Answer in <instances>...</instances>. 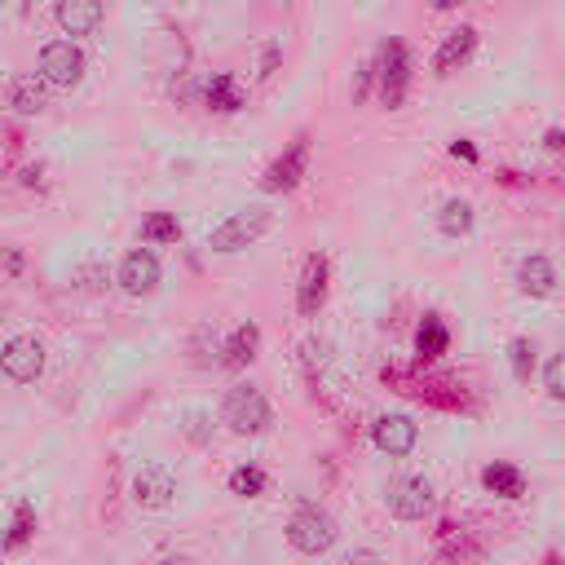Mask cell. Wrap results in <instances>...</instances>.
I'll use <instances>...</instances> for the list:
<instances>
[{
    "label": "cell",
    "mask_w": 565,
    "mask_h": 565,
    "mask_svg": "<svg viewBox=\"0 0 565 565\" xmlns=\"http://www.w3.org/2000/svg\"><path fill=\"white\" fill-rule=\"evenodd\" d=\"M371 75H375V97L384 102V110H402L415 84V57L411 44L402 35H384L371 53Z\"/></svg>",
    "instance_id": "obj_1"
},
{
    "label": "cell",
    "mask_w": 565,
    "mask_h": 565,
    "mask_svg": "<svg viewBox=\"0 0 565 565\" xmlns=\"http://www.w3.org/2000/svg\"><path fill=\"white\" fill-rule=\"evenodd\" d=\"M221 424L234 433V437H260L274 428V406L265 397L260 384L243 380V384H230L225 397H221Z\"/></svg>",
    "instance_id": "obj_2"
},
{
    "label": "cell",
    "mask_w": 565,
    "mask_h": 565,
    "mask_svg": "<svg viewBox=\"0 0 565 565\" xmlns=\"http://www.w3.org/2000/svg\"><path fill=\"white\" fill-rule=\"evenodd\" d=\"M35 75H40L49 88H57V93L79 88L84 75H88V53H84V44H79V40H66V35L44 40V44L35 49Z\"/></svg>",
    "instance_id": "obj_3"
},
{
    "label": "cell",
    "mask_w": 565,
    "mask_h": 565,
    "mask_svg": "<svg viewBox=\"0 0 565 565\" xmlns=\"http://www.w3.org/2000/svg\"><path fill=\"white\" fill-rule=\"evenodd\" d=\"M269 225H274V212H269L265 203L238 207V212H230L221 225L207 230V252H212V256H238V252H247L252 243H260V238L269 234Z\"/></svg>",
    "instance_id": "obj_4"
},
{
    "label": "cell",
    "mask_w": 565,
    "mask_h": 565,
    "mask_svg": "<svg viewBox=\"0 0 565 565\" xmlns=\"http://www.w3.org/2000/svg\"><path fill=\"white\" fill-rule=\"evenodd\" d=\"M282 534H287V543H291L300 556H322V552L335 543V534H340V530H335L331 512H322L318 503L300 499V503L291 508V516H287Z\"/></svg>",
    "instance_id": "obj_5"
},
{
    "label": "cell",
    "mask_w": 565,
    "mask_h": 565,
    "mask_svg": "<svg viewBox=\"0 0 565 565\" xmlns=\"http://www.w3.org/2000/svg\"><path fill=\"white\" fill-rule=\"evenodd\" d=\"M309 159H313V141H309V132H296V137L269 159V168L260 172V190H265V194H287V190H296V185L309 177Z\"/></svg>",
    "instance_id": "obj_6"
},
{
    "label": "cell",
    "mask_w": 565,
    "mask_h": 565,
    "mask_svg": "<svg viewBox=\"0 0 565 565\" xmlns=\"http://www.w3.org/2000/svg\"><path fill=\"white\" fill-rule=\"evenodd\" d=\"M384 384H393L397 393L415 397V402H428V406H441V411H463V388L455 380H437V375H419V371H406V366H388L384 371Z\"/></svg>",
    "instance_id": "obj_7"
},
{
    "label": "cell",
    "mask_w": 565,
    "mask_h": 565,
    "mask_svg": "<svg viewBox=\"0 0 565 565\" xmlns=\"http://www.w3.org/2000/svg\"><path fill=\"white\" fill-rule=\"evenodd\" d=\"M44 362H49V349L35 331H18L0 344V375L9 384H35L44 375Z\"/></svg>",
    "instance_id": "obj_8"
},
{
    "label": "cell",
    "mask_w": 565,
    "mask_h": 565,
    "mask_svg": "<svg viewBox=\"0 0 565 565\" xmlns=\"http://www.w3.org/2000/svg\"><path fill=\"white\" fill-rule=\"evenodd\" d=\"M115 282H119V291L132 296V300L154 296L159 282H163V265H159L154 247H141V243L128 247V252L119 256V265H115Z\"/></svg>",
    "instance_id": "obj_9"
},
{
    "label": "cell",
    "mask_w": 565,
    "mask_h": 565,
    "mask_svg": "<svg viewBox=\"0 0 565 565\" xmlns=\"http://www.w3.org/2000/svg\"><path fill=\"white\" fill-rule=\"evenodd\" d=\"M384 503H388V512H393L397 521H424V516L433 512V503H437V490H433L428 477H419V472H402V477L388 481Z\"/></svg>",
    "instance_id": "obj_10"
},
{
    "label": "cell",
    "mask_w": 565,
    "mask_h": 565,
    "mask_svg": "<svg viewBox=\"0 0 565 565\" xmlns=\"http://www.w3.org/2000/svg\"><path fill=\"white\" fill-rule=\"evenodd\" d=\"M327 291H331V260H327V252H309L296 274V313L318 318L327 305Z\"/></svg>",
    "instance_id": "obj_11"
},
{
    "label": "cell",
    "mask_w": 565,
    "mask_h": 565,
    "mask_svg": "<svg viewBox=\"0 0 565 565\" xmlns=\"http://www.w3.org/2000/svg\"><path fill=\"white\" fill-rule=\"evenodd\" d=\"M256 353H260V322L256 318H243V322H234L221 340H216V366H225V371H247L252 362H256Z\"/></svg>",
    "instance_id": "obj_12"
},
{
    "label": "cell",
    "mask_w": 565,
    "mask_h": 565,
    "mask_svg": "<svg viewBox=\"0 0 565 565\" xmlns=\"http://www.w3.org/2000/svg\"><path fill=\"white\" fill-rule=\"evenodd\" d=\"M128 494H132V503L137 508H168L172 499H177V472L168 468V463H141L137 472H132V481H128Z\"/></svg>",
    "instance_id": "obj_13"
},
{
    "label": "cell",
    "mask_w": 565,
    "mask_h": 565,
    "mask_svg": "<svg viewBox=\"0 0 565 565\" xmlns=\"http://www.w3.org/2000/svg\"><path fill=\"white\" fill-rule=\"evenodd\" d=\"M53 22L66 40H88L106 22V0H53Z\"/></svg>",
    "instance_id": "obj_14"
},
{
    "label": "cell",
    "mask_w": 565,
    "mask_h": 565,
    "mask_svg": "<svg viewBox=\"0 0 565 565\" xmlns=\"http://www.w3.org/2000/svg\"><path fill=\"white\" fill-rule=\"evenodd\" d=\"M199 102L212 115H238L247 106V84L238 79V71H212L199 79Z\"/></svg>",
    "instance_id": "obj_15"
},
{
    "label": "cell",
    "mask_w": 565,
    "mask_h": 565,
    "mask_svg": "<svg viewBox=\"0 0 565 565\" xmlns=\"http://www.w3.org/2000/svg\"><path fill=\"white\" fill-rule=\"evenodd\" d=\"M512 282L521 287V296H530V300H547V296H556L561 274H556V260H552V256H543V252H525V256L516 260V269H512Z\"/></svg>",
    "instance_id": "obj_16"
},
{
    "label": "cell",
    "mask_w": 565,
    "mask_h": 565,
    "mask_svg": "<svg viewBox=\"0 0 565 565\" xmlns=\"http://www.w3.org/2000/svg\"><path fill=\"white\" fill-rule=\"evenodd\" d=\"M371 441L380 455L388 459H406L415 446H419V424L411 415H375L371 424Z\"/></svg>",
    "instance_id": "obj_17"
},
{
    "label": "cell",
    "mask_w": 565,
    "mask_h": 565,
    "mask_svg": "<svg viewBox=\"0 0 565 565\" xmlns=\"http://www.w3.org/2000/svg\"><path fill=\"white\" fill-rule=\"evenodd\" d=\"M477 44H481V35H477V26H468V22L455 26V31H446L441 44H437V53H433V75L446 79V75L463 71V66L477 57Z\"/></svg>",
    "instance_id": "obj_18"
},
{
    "label": "cell",
    "mask_w": 565,
    "mask_h": 565,
    "mask_svg": "<svg viewBox=\"0 0 565 565\" xmlns=\"http://www.w3.org/2000/svg\"><path fill=\"white\" fill-rule=\"evenodd\" d=\"M450 340H455V331H450V322H446L437 309L419 313V322H415V340H411V349H415V366H433V362H441V358L450 353Z\"/></svg>",
    "instance_id": "obj_19"
},
{
    "label": "cell",
    "mask_w": 565,
    "mask_h": 565,
    "mask_svg": "<svg viewBox=\"0 0 565 565\" xmlns=\"http://www.w3.org/2000/svg\"><path fill=\"white\" fill-rule=\"evenodd\" d=\"M49 84L35 75V71H26V75H13L9 84H4V106L13 110V115H22V119H35V115H44L49 110Z\"/></svg>",
    "instance_id": "obj_20"
},
{
    "label": "cell",
    "mask_w": 565,
    "mask_h": 565,
    "mask_svg": "<svg viewBox=\"0 0 565 565\" xmlns=\"http://www.w3.org/2000/svg\"><path fill=\"white\" fill-rule=\"evenodd\" d=\"M481 486H486V494H494V499H521V494H525V472H521L516 463H508V459H490V463L481 468Z\"/></svg>",
    "instance_id": "obj_21"
},
{
    "label": "cell",
    "mask_w": 565,
    "mask_h": 565,
    "mask_svg": "<svg viewBox=\"0 0 565 565\" xmlns=\"http://www.w3.org/2000/svg\"><path fill=\"white\" fill-rule=\"evenodd\" d=\"M472 225H477V212H472L468 199H459V194L441 199V207H437V230H441L446 238H468Z\"/></svg>",
    "instance_id": "obj_22"
},
{
    "label": "cell",
    "mask_w": 565,
    "mask_h": 565,
    "mask_svg": "<svg viewBox=\"0 0 565 565\" xmlns=\"http://www.w3.org/2000/svg\"><path fill=\"white\" fill-rule=\"evenodd\" d=\"M137 238H141V247H172V243L181 238L177 212H150V216L141 221V230H137Z\"/></svg>",
    "instance_id": "obj_23"
},
{
    "label": "cell",
    "mask_w": 565,
    "mask_h": 565,
    "mask_svg": "<svg viewBox=\"0 0 565 565\" xmlns=\"http://www.w3.org/2000/svg\"><path fill=\"white\" fill-rule=\"evenodd\" d=\"M225 486H230V494H238V499H260V494L269 490V472L247 459V463H234V468H230Z\"/></svg>",
    "instance_id": "obj_24"
},
{
    "label": "cell",
    "mask_w": 565,
    "mask_h": 565,
    "mask_svg": "<svg viewBox=\"0 0 565 565\" xmlns=\"http://www.w3.org/2000/svg\"><path fill=\"white\" fill-rule=\"evenodd\" d=\"M437 547H441V561H450V565H468V561L477 556L472 534H468L463 525H450V521L437 530Z\"/></svg>",
    "instance_id": "obj_25"
},
{
    "label": "cell",
    "mask_w": 565,
    "mask_h": 565,
    "mask_svg": "<svg viewBox=\"0 0 565 565\" xmlns=\"http://www.w3.org/2000/svg\"><path fill=\"white\" fill-rule=\"evenodd\" d=\"M212 433H216V424H212V411H203V406H190V411H181V437H185L190 446H212Z\"/></svg>",
    "instance_id": "obj_26"
},
{
    "label": "cell",
    "mask_w": 565,
    "mask_h": 565,
    "mask_svg": "<svg viewBox=\"0 0 565 565\" xmlns=\"http://www.w3.org/2000/svg\"><path fill=\"white\" fill-rule=\"evenodd\" d=\"M508 366H512V380L525 384L530 371H534V340L530 335H512L508 340Z\"/></svg>",
    "instance_id": "obj_27"
},
{
    "label": "cell",
    "mask_w": 565,
    "mask_h": 565,
    "mask_svg": "<svg viewBox=\"0 0 565 565\" xmlns=\"http://www.w3.org/2000/svg\"><path fill=\"white\" fill-rule=\"evenodd\" d=\"M35 530V508L31 503H18L13 508V521H9V534H4V547H22Z\"/></svg>",
    "instance_id": "obj_28"
},
{
    "label": "cell",
    "mask_w": 565,
    "mask_h": 565,
    "mask_svg": "<svg viewBox=\"0 0 565 565\" xmlns=\"http://www.w3.org/2000/svg\"><path fill=\"white\" fill-rule=\"evenodd\" d=\"M543 388H547V397H552V402H561V406H565V353H556V358L543 366Z\"/></svg>",
    "instance_id": "obj_29"
},
{
    "label": "cell",
    "mask_w": 565,
    "mask_h": 565,
    "mask_svg": "<svg viewBox=\"0 0 565 565\" xmlns=\"http://www.w3.org/2000/svg\"><path fill=\"white\" fill-rule=\"evenodd\" d=\"M278 57H282V44H265V49H260V71H256V75H260V79H269V75H274V66H278Z\"/></svg>",
    "instance_id": "obj_30"
},
{
    "label": "cell",
    "mask_w": 565,
    "mask_h": 565,
    "mask_svg": "<svg viewBox=\"0 0 565 565\" xmlns=\"http://www.w3.org/2000/svg\"><path fill=\"white\" fill-rule=\"evenodd\" d=\"M340 565H384V556H380L375 547H353V552H349Z\"/></svg>",
    "instance_id": "obj_31"
},
{
    "label": "cell",
    "mask_w": 565,
    "mask_h": 565,
    "mask_svg": "<svg viewBox=\"0 0 565 565\" xmlns=\"http://www.w3.org/2000/svg\"><path fill=\"white\" fill-rule=\"evenodd\" d=\"M450 154L463 159V163H477V146H472L468 137H455V141H450Z\"/></svg>",
    "instance_id": "obj_32"
},
{
    "label": "cell",
    "mask_w": 565,
    "mask_h": 565,
    "mask_svg": "<svg viewBox=\"0 0 565 565\" xmlns=\"http://www.w3.org/2000/svg\"><path fill=\"white\" fill-rule=\"evenodd\" d=\"M4 269H9V274H22V269H26V256H22L18 247H9V252H4Z\"/></svg>",
    "instance_id": "obj_33"
},
{
    "label": "cell",
    "mask_w": 565,
    "mask_h": 565,
    "mask_svg": "<svg viewBox=\"0 0 565 565\" xmlns=\"http://www.w3.org/2000/svg\"><path fill=\"white\" fill-rule=\"evenodd\" d=\"M543 146H547V150H565V132H561V128H547V132H543Z\"/></svg>",
    "instance_id": "obj_34"
},
{
    "label": "cell",
    "mask_w": 565,
    "mask_h": 565,
    "mask_svg": "<svg viewBox=\"0 0 565 565\" xmlns=\"http://www.w3.org/2000/svg\"><path fill=\"white\" fill-rule=\"evenodd\" d=\"M154 565H190V561H185V556H159Z\"/></svg>",
    "instance_id": "obj_35"
},
{
    "label": "cell",
    "mask_w": 565,
    "mask_h": 565,
    "mask_svg": "<svg viewBox=\"0 0 565 565\" xmlns=\"http://www.w3.org/2000/svg\"><path fill=\"white\" fill-rule=\"evenodd\" d=\"M433 9H459V0H433Z\"/></svg>",
    "instance_id": "obj_36"
},
{
    "label": "cell",
    "mask_w": 565,
    "mask_h": 565,
    "mask_svg": "<svg viewBox=\"0 0 565 565\" xmlns=\"http://www.w3.org/2000/svg\"><path fill=\"white\" fill-rule=\"evenodd\" d=\"M0 4H4V0H0Z\"/></svg>",
    "instance_id": "obj_37"
}]
</instances>
